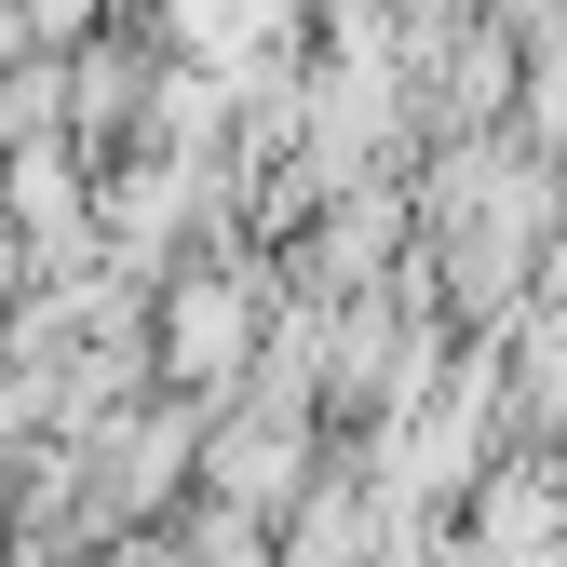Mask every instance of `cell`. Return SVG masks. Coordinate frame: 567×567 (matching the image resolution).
<instances>
[{"instance_id": "obj_1", "label": "cell", "mask_w": 567, "mask_h": 567, "mask_svg": "<svg viewBox=\"0 0 567 567\" xmlns=\"http://www.w3.org/2000/svg\"><path fill=\"white\" fill-rule=\"evenodd\" d=\"M0 54H14V28H0Z\"/></svg>"}]
</instances>
